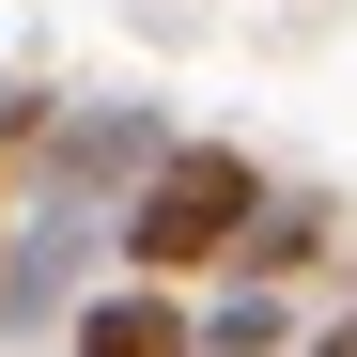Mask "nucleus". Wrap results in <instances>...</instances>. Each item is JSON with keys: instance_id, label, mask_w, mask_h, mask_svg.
Returning a JSON list of instances; mask_svg holds the SVG:
<instances>
[{"instance_id": "f257e3e1", "label": "nucleus", "mask_w": 357, "mask_h": 357, "mask_svg": "<svg viewBox=\"0 0 357 357\" xmlns=\"http://www.w3.org/2000/svg\"><path fill=\"white\" fill-rule=\"evenodd\" d=\"M264 233V171L233 155V140H171L155 171H140V202H125V264H233Z\"/></svg>"}, {"instance_id": "f03ea898", "label": "nucleus", "mask_w": 357, "mask_h": 357, "mask_svg": "<svg viewBox=\"0 0 357 357\" xmlns=\"http://www.w3.org/2000/svg\"><path fill=\"white\" fill-rule=\"evenodd\" d=\"M78 357H202V326H171L155 295H93V311H78Z\"/></svg>"}, {"instance_id": "7ed1b4c3", "label": "nucleus", "mask_w": 357, "mask_h": 357, "mask_svg": "<svg viewBox=\"0 0 357 357\" xmlns=\"http://www.w3.org/2000/svg\"><path fill=\"white\" fill-rule=\"evenodd\" d=\"M202 357H280V295H264V280H249V295H233V311H218V326H202Z\"/></svg>"}, {"instance_id": "20e7f679", "label": "nucleus", "mask_w": 357, "mask_h": 357, "mask_svg": "<svg viewBox=\"0 0 357 357\" xmlns=\"http://www.w3.org/2000/svg\"><path fill=\"white\" fill-rule=\"evenodd\" d=\"M109 155H155L140 109H109V125H63V171H109Z\"/></svg>"}, {"instance_id": "39448f33", "label": "nucleus", "mask_w": 357, "mask_h": 357, "mask_svg": "<svg viewBox=\"0 0 357 357\" xmlns=\"http://www.w3.org/2000/svg\"><path fill=\"white\" fill-rule=\"evenodd\" d=\"M16 140H31V93H0V155H16Z\"/></svg>"}, {"instance_id": "423d86ee", "label": "nucleus", "mask_w": 357, "mask_h": 357, "mask_svg": "<svg viewBox=\"0 0 357 357\" xmlns=\"http://www.w3.org/2000/svg\"><path fill=\"white\" fill-rule=\"evenodd\" d=\"M311 357H357V311H342V326H311Z\"/></svg>"}]
</instances>
